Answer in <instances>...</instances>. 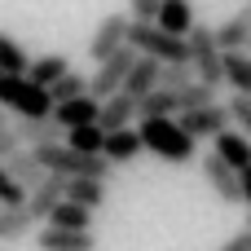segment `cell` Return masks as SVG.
<instances>
[{
    "label": "cell",
    "mask_w": 251,
    "mask_h": 251,
    "mask_svg": "<svg viewBox=\"0 0 251 251\" xmlns=\"http://www.w3.org/2000/svg\"><path fill=\"white\" fill-rule=\"evenodd\" d=\"M128 44H132L137 53H146V57H159L163 66H190V40L163 31L159 22H132Z\"/></svg>",
    "instance_id": "6da1fadb"
},
{
    "label": "cell",
    "mask_w": 251,
    "mask_h": 251,
    "mask_svg": "<svg viewBox=\"0 0 251 251\" xmlns=\"http://www.w3.org/2000/svg\"><path fill=\"white\" fill-rule=\"evenodd\" d=\"M141 137H146V150L168 163H190L199 150V141L181 128V119H141Z\"/></svg>",
    "instance_id": "7a4b0ae2"
},
{
    "label": "cell",
    "mask_w": 251,
    "mask_h": 251,
    "mask_svg": "<svg viewBox=\"0 0 251 251\" xmlns=\"http://www.w3.org/2000/svg\"><path fill=\"white\" fill-rule=\"evenodd\" d=\"M0 106L13 110L18 119H40V115H53V110H57L53 93L40 88V84L26 79V75H4V79H0Z\"/></svg>",
    "instance_id": "3957f363"
},
{
    "label": "cell",
    "mask_w": 251,
    "mask_h": 251,
    "mask_svg": "<svg viewBox=\"0 0 251 251\" xmlns=\"http://www.w3.org/2000/svg\"><path fill=\"white\" fill-rule=\"evenodd\" d=\"M185 40H190V66L199 71V79L221 88L225 84V49L216 40V26H194Z\"/></svg>",
    "instance_id": "277c9868"
},
{
    "label": "cell",
    "mask_w": 251,
    "mask_h": 251,
    "mask_svg": "<svg viewBox=\"0 0 251 251\" xmlns=\"http://www.w3.org/2000/svg\"><path fill=\"white\" fill-rule=\"evenodd\" d=\"M137 49L128 44V49H119L115 57H106V62H97V71L88 75V93L97 97V101H106V97H115V93H124V84H128V75H132V66H137Z\"/></svg>",
    "instance_id": "5b68a950"
},
{
    "label": "cell",
    "mask_w": 251,
    "mask_h": 251,
    "mask_svg": "<svg viewBox=\"0 0 251 251\" xmlns=\"http://www.w3.org/2000/svg\"><path fill=\"white\" fill-rule=\"evenodd\" d=\"M128 31H132V13H106L88 40V57L93 62H106L115 57L119 49H128Z\"/></svg>",
    "instance_id": "8992f818"
},
{
    "label": "cell",
    "mask_w": 251,
    "mask_h": 251,
    "mask_svg": "<svg viewBox=\"0 0 251 251\" xmlns=\"http://www.w3.org/2000/svg\"><path fill=\"white\" fill-rule=\"evenodd\" d=\"M181 119V128L194 137V141H216L221 132H229L234 128V110L229 106H199V110H185V115H176Z\"/></svg>",
    "instance_id": "52a82bcc"
},
{
    "label": "cell",
    "mask_w": 251,
    "mask_h": 251,
    "mask_svg": "<svg viewBox=\"0 0 251 251\" xmlns=\"http://www.w3.org/2000/svg\"><path fill=\"white\" fill-rule=\"evenodd\" d=\"M203 176H207V185L216 190V199H221V203H243V172H238V168H229L216 150L203 159Z\"/></svg>",
    "instance_id": "ba28073f"
},
{
    "label": "cell",
    "mask_w": 251,
    "mask_h": 251,
    "mask_svg": "<svg viewBox=\"0 0 251 251\" xmlns=\"http://www.w3.org/2000/svg\"><path fill=\"white\" fill-rule=\"evenodd\" d=\"M141 119V97H132V93H115V97H106L101 101V132H119V128H132Z\"/></svg>",
    "instance_id": "9c48e42d"
},
{
    "label": "cell",
    "mask_w": 251,
    "mask_h": 251,
    "mask_svg": "<svg viewBox=\"0 0 251 251\" xmlns=\"http://www.w3.org/2000/svg\"><path fill=\"white\" fill-rule=\"evenodd\" d=\"M35 247L40 251H97L93 229H57V225H44L35 234Z\"/></svg>",
    "instance_id": "30bf717a"
},
{
    "label": "cell",
    "mask_w": 251,
    "mask_h": 251,
    "mask_svg": "<svg viewBox=\"0 0 251 251\" xmlns=\"http://www.w3.org/2000/svg\"><path fill=\"white\" fill-rule=\"evenodd\" d=\"M66 181L71 176H57V172H49L35 190H31V199H26V207L35 212V221H49L53 216V207L57 203H66Z\"/></svg>",
    "instance_id": "8fae6325"
},
{
    "label": "cell",
    "mask_w": 251,
    "mask_h": 251,
    "mask_svg": "<svg viewBox=\"0 0 251 251\" xmlns=\"http://www.w3.org/2000/svg\"><path fill=\"white\" fill-rule=\"evenodd\" d=\"M18 128V137H22V146H53V141H62L66 137V128L57 124V115H40V119H18L13 124Z\"/></svg>",
    "instance_id": "7c38bea8"
},
{
    "label": "cell",
    "mask_w": 251,
    "mask_h": 251,
    "mask_svg": "<svg viewBox=\"0 0 251 251\" xmlns=\"http://www.w3.org/2000/svg\"><path fill=\"white\" fill-rule=\"evenodd\" d=\"M53 115H57V124H62V128L71 132V128L97 124V119H101V101H97L93 93H84V97H75V101H62V106H57Z\"/></svg>",
    "instance_id": "4fadbf2b"
},
{
    "label": "cell",
    "mask_w": 251,
    "mask_h": 251,
    "mask_svg": "<svg viewBox=\"0 0 251 251\" xmlns=\"http://www.w3.org/2000/svg\"><path fill=\"white\" fill-rule=\"evenodd\" d=\"M141 150H146L141 128H119V132H106V146H101V154H106L110 163H132Z\"/></svg>",
    "instance_id": "5bb4252c"
},
{
    "label": "cell",
    "mask_w": 251,
    "mask_h": 251,
    "mask_svg": "<svg viewBox=\"0 0 251 251\" xmlns=\"http://www.w3.org/2000/svg\"><path fill=\"white\" fill-rule=\"evenodd\" d=\"M212 150L229 163V168H251V137L243 132V128H229V132H221L216 141H212Z\"/></svg>",
    "instance_id": "9a60e30c"
},
{
    "label": "cell",
    "mask_w": 251,
    "mask_h": 251,
    "mask_svg": "<svg viewBox=\"0 0 251 251\" xmlns=\"http://www.w3.org/2000/svg\"><path fill=\"white\" fill-rule=\"evenodd\" d=\"M159 75H163V62L141 53L137 66H132V75H128V84H124V93H132V97H150V93L159 88Z\"/></svg>",
    "instance_id": "2e32d148"
},
{
    "label": "cell",
    "mask_w": 251,
    "mask_h": 251,
    "mask_svg": "<svg viewBox=\"0 0 251 251\" xmlns=\"http://www.w3.org/2000/svg\"><path fill=\"white\" fill-rule=\"evenodd\" d=\"M35 212L22 203V207H0V243H18V238H31L35 229Z\"/></svg>",
    "instance_id": "e0dca14e"
},
{
    "label": "cell",
    "mask_w": 251,
    "mask_h": 251,
    "mask_svg": "<svg viewBox=\"0 0 251 251\" xmlns=\"http://www.w3.org/2000/svg\"><path fill=\"white\" fill-rule=\"evenodd\" d=\"M216 40H221V49L225 53H247L251 49V13H234V18H225L221 26H216Z\"/></svg>",
    "instance_id": "ac0fdd59"
},
{
    "label": "cell",
    "mask_w": 251,
    "mask_h": 251,
    "mask_svg": "<svg viewBox=\"0 0 251 251\" xmlns=\"http://www.w3.org/2000/svg\"><path fill=\"white\" fill-rule=\"evenodd\" d=\"M62 75H71V57H66V53H44V57H35L31 71H26V79H35L40 88H53Z\"/></svg>",
    "instance_id": "d6986e66"
},
{
    "label": "cell",
    "mask_w": 251,
    "mask_h": 251,
    "mask_svg": "<svg viewBox=\"0 0 251 251\" xmlns=\"http://www.w3.org/2000/svg\"><path fill=\"white\" fill-rule=\"evenodd\" d=\"M159 26L163 31H172V35H190L199 22H194V4L190 0H163V9H159Z\"/></svg>",
    "instance_id": "ffe728a7"
},
{
    "label": "cell",
    "mask_w": 251,
    "mask_h": 251,
    "mask_svg": "<svg viewBox=\"0 0 251 251\" xmlns=\"http://www.w3.org/2000/svg\"><path fill=\"white\" fill-rule=\"evenodd\" d=\"M4 168H9V172H13V176H18V181H22L26 190H35V185H40V181L49 176V172H44V163L35 159V150H31V146H22V150H18L13 159H4Z\"/></svg>",
    "instance_id": "44dd1931"
},
{
    "label": "cell",
    "mask_w": 251,
    "mask_h": 251,
    "mask_svg": "<svg viewBox=\"0 0 251 251\" xmlns=\"http://www.w3.org/2000/svg\"><path fill=\"white\" fill-rule=\"evenodd\" d=\"M66 199L97 212V207L106 203V181H101V176H71V181H66Z\"/></svg>",
    "instance_id": "7402d4cb"
},
{
    "label": "cell",
    "mask_w": 251,
    "mask_h": 251,
    "mask_svg": "<svg viewBox=\"0 0 251 251\" xmlns=\"http://www.w3.org/2000/svg\"><path fill=\"white\" fill-rule=\"evenodd\" d=\"M44 225H57V229H93V207H84V203H57L53 207V216L44 221Z\"/></svg>",
    "instance_id": "603a6c76"
},
{
    "label": "cell",
    "mask_w": 251,
    "mask_h": 251,
    "mask_svg": "<svg viewBox=\"0 0 251 251\" xmlns=\"http://www.w3.org/2000/svg\"><path fill=\"white\" fill-rule=\"evenodd\" d=\"M225 84L238 93V97H251V53H225Z\"/></svg>",
    "instance_id": "cb8c5ba5"
},
{
    "label": "cell",
    "mask_w": 251,
    "mask_h": 251,
    "mask_svg": "<svg viewBox=\"0 0 251 251\" xmlns=\"http://www.w3.org/2000/svg\"><path fill=\"white\" fill-rule=\"evenodd\" d=\"M181 115V101H176V93H168V88H154L150 97H141V119H176Z\"/></svg>",
    "instance_id": "d4e9b609"
},
{
    "label": "cell",
    "mask_w": 251,
    "mask_h": 251,
    "mask_svg": "<svg viewBox=\"0 0 251 251\" xmlns=\"http://www.w3.org/2000/svg\"><path fill=\"white\" fill-rule=\"evenodd\" d=\"M0 71H4V75H26V71H31L26 49H22L9 31H0Z\"/></svg>",
    "instance_id": "484cf974"
},
{
    "label": "cell",
    "mask_w": 251,
    "mask_h": 251,
    "mask_svg": "<svg viewBox=\"0 0 251 251\" xmlns=\"http://www.w3.org/2000/svg\"><path fill=\"white\" fill-rule=\"evenodd\" d=\"M66 146H75V150H84V154H101L106 132H101V124H84V128H71V132H66Z\"/></svg>",
    "instance_id": "4316f807"
},
{
    "label": "cell",
    "mask_w": 251,
    "mask_h": 251,
    "mask_svg": "<svg viewBox=\"0 0 251 251\" xmlns=\"http://www.w3.org/2000/svg\"><path fill=\"white\" fill-rule=\"evenodd\" d=\"M176 101H181V115H185V110H199V106H216V88L203 84V79H194L190 88L176 93Z\"/></svg>",
    "instance_id": "83f0119b"
},
{
    "label": "cell",
    "mask_w": 251,
    "mask_h": 251,
    "mask_svg": "<svg viewBox=\"0 0 251 251\" xmlns=\"http://www.w3.org/2000/svg\"><path fill=\"white\" fill-rule=\"evenodd\" d=\"M26 199H31V190H26V185H22L13 172L0 163V207H22Z\"/></svg>",
    "instance_id": "f1b7e54d"
},
{
    "label": "cell",
    "mask_w": 251,
    "mask_h": 251,
    "mask_svg": "<svg viewBox=\"0 0 251 251\" xmlns=\"http://www.w3.org/2000/svg\"><path fill=\"white\" fill-rule=\"evenodd\" d=\"M49 93H53V101H57V106H62V101H75V97H84V93H88V75L71 71V75H62Z\"/></svg>",
    "instance_id": "f546056e"
},
{
    "label": "cell",
    "mask_w": 251,
    "mask_h": 251,
    "mask_svg": "<svg viewBox=\"0 0 251 251\" xmlns=\"http://www.w3.org/2000/svg\"><path fill=\"white\" fill-rule=\"evenodd\" d=\"M199 79V71L194 66H163V75H159V88H168V93H181V88H190Z\"/></svg>",
    "instance_id": "4dcf8cb0"
},
{
    "label": "cell",
    "mask_w": 251,
    "mask_h": 251,
    "mask_svg": "<svg viewBox=\"0 0 251 251\" xmlns=\"http://www.w3.org/2000/svg\"><path fill=\"white\" fill-rule=\"evenodd\" d=\"M159 9H163V0H128L132 22H159Z\"/></svg>",
    "instance_id": "1f68e13d"
},
{
    "label": "cell",
    "mask_w": 251,
    "mask_h": 251,
    "mask_svg": "<svg viewBox=\"0 0 251 251\" xmlns=\"http://www.w3.org/2000/svg\"><path fill=\"white\" fill-rule=\"evenodd\" d=\"M229 110H234V124H238V128H243V132L251 137V97H238V93H234Z\"/></svg>",
    "instance_id": "d6a6232c"
},
{
    "label": "cell",
    "mask_w": 251,
    "mask_h": 251,
    "mask_svg": "<svg viewBox=\"0 0 251 251\" xmlns=\"http://www.w3.org/2000/svg\"><path fill=\"white\" fill-rule=\"evenodd\" d=\"M22 150V137H18V128H0V163L4 159H13Z\"/></svg>",
    "instance_id": "836d02e7"
},
{
    "label": "cell",
    "mask_w": 251,
    "mask_h": 251,
    "mask_svg": "<svg viewBox=\"0 0 251 251\" xmlns=\"http://www.w3.org/2000/svg\"><path fill=\"white\" fill-rule=\"evenodd\" d=\"M221 251H251V229H238V234H234Z\"/></svg>",
    "instance_id": "e575fe53"
},
{
    "label": "cell",
    "mask_w": 251,
    "mask_h": 251,
    "mask_svg": "<svg viewBox=\"0 0 251 251\" xmlns=\"http://www.w3.org/2000/svg\"><path fill=\"white\" fill-rule=\"evenodd\" d=\"M243 203L251 207V168H243Z\"/></svg>",
    "instance_id": "d590c367"
},
{
    "label": "cell",
    "mask_w": 251,
    "mask_h": 251,
    "mask_svg": "<svg viewBox=\"0 0 251 251\" xmlns=\"http://www.w3.org/2000/svg\"><path fill=\"white\" fill-rule=\"evenodd\" d=\"M0 128H9V124H4V106H0Z\"/></svg>",
    "instance_id": "8d00e7d4"
},
{
    "label": "cell",
    "mask_w": 251,
    "mask_h": 251,
    "mask_svg": "<svg viewBox=\"0 0 251 251\" xmlns=\"http://www.w3.org/2000/svg\"><path fill=\"white\" fill-rule=\"evenodd\" d=\"M247 229H251V212H247Z\"/></svg>",
    "instance_id": "74e56055"
},
{
    "label": "cell",
    "mask_w": 251,
    "mask_h": 251,
    "mask_svg": "<svg viewBox=\"0 0 251 251\" xmlns=\"http://www.w3.org/2000/svg\"><path fill=\"white\" fill-rule=\"evenodd\" d=\"M0 79H4V71H0Z\"/></svg>",
    "instance_id": "f35d334b"
},
{
    "label": "cell",
    "mask_w": 251,
    "mask_h": 251,
    "mask_svg": "<svg viewBox=\"0 0 251 251\" xmlns=\"http://www.w3.org/2000/svg\"><path fill=\"white\" fill-rule=\"evenodd\" d=\"M247 53H251V49H247Z\"/></svg>",
    "instance_id": "ab89813d"
},
{
    "label": "cell",
    "mask_w": 251,
    "mask_h": 251,
    "mask_svg": "<svg viewBox=\"0 0 251 251\" xmlns=\"http://www.w3.org/2000/svg\"><path fill=\"white\" fill-rule=\"evenodd\" d=\"M247 13H251V9H247Z\"/></svg>",
    "instance_id": "60d3db41"
}]
</instances>
